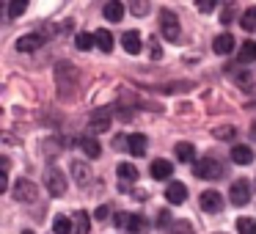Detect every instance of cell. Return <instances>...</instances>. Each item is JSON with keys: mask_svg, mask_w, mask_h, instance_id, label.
Returning <instances> with one entry per match:
<instances>
[{"mask_svg": "<svg viewBox=\"0 0 256 234\" xmlns=\"http://www.w3.org/2000/svg\"><path fill=\"white\" fill-rule=\"evenodd\" d=\"M149 56H152V61H157V58H162V47L157 44V42H152V47H149Z\"/></svg>", "mask_w": 256, "mask_h": 234, "instance_id": "4dcf8cb0", "label": "cell"}, {"mask_svg": "<svg viewBox=\"0 0 256 234\" xmlns=\"http://www.w3.org/2000/svg\"><path fill=\"white\" fill-rule=\"evenodd\" d=\"M110 118H113V113L108 110V108L94 110L88 118V132H108V130H110Z\"/></svg>", "mask_w": 256, "mask_h": 234, "instance_id": "277c9868", "label": "cell"}, {"mask_svg": "<svg viewBox=\"0 0 256 234\" xmlns=\"http://www.w3.org/2000/svg\"><path fill=\"white\" fill-rule=\"evenodd\" d=\"M25 8H28V3H25V0H14L12 6H8V17H20V14H25Z\"/></svg>", "mask_w": 256, "mask_h": 234, "instance_id": "83f0119b", "label": "cell"}, {"mask_svg": "<svg viewBox=\"0 0 256 234\" xmlns=\"http://www.w3.org/2000/svg\"><path fill=\"white\" fill-rule=\"evenodd\" d=\"M52 232L56 234H74V218L58 215L56 220H52Z\"/></svg>", "mask_w": 256, "mask_h": 234, "instance_id": "e0dca14e", "label": "cell"}, {"mask_svg": "<svg viewBox=\"0 0 256 234\" xmlns=\"http://www.w3.org/2000/svg\"><path fill=\"white\" fill-rule=\"evenodd\" d=\"M74 44H78V50H91V47H96V36L94 34H86V30H83V34H78V39H74Z\"/></svg>", "mask_w": 256, "mask_h": 234, "instance_id": "cb8c5ba5", "label": "cell"}, {"mask_svg": "<svg viewBox=\"0 0 256 234\" xmlns=\"http://www.w3.org/2000/svg\"><path fill=\"white\" fill-rule=\"evenodd\" d=\"M212 8H215V3H210V0H206V3H198V12H212Z\"/></svg>", "mask_w": 256, "mask_h": 234, "instance_id": "836d02e7", "label": "cell"}, {"mask_svg": "<svg viewBox=\"0 0 256 234\" xmlns=\"http://www.w3.org/2000/svg\"><path fill=\"white\" fill-rule=\"evenodd\" d=\"M102 14H105V20L108 22H118V20L124 17V6L118 3V0H110L105 8H102Z\"/></svg>", "mask_w": 256, "mask_h": 234, "instance_id": "ac0fdd59", "label": "cell"}, {"mask_svg": "<svg viewBox=\"0 0 256 234\" xmlns=\"http://www.w3.org/2000/svg\"><path fill=\"white\" fill-rule=\"evenodd\" d=\"M47 190H50V196H64L66 193V176H64L61 171H58V168H50V171H47Z\"/></svg>", "mask_w": 256, "mask_h": 234, "instance_id": "5b68a950", "label": "cell"}, {"mask_svg": "<svg viewBox=\"0 0 256 234\" xmlns=\"http://www.w3.org/2000/svg\"><path fill=\"white\" fill-rule=\"evenodd\" d=\"M122 44H124V50H127L130 56H138V52L144 50V44H140V34H138V30H127V34L122 36Z\"/></svg>", "mask_w": 256, "mask_h": 234, "instance_id": "8fae6325", "label": "cell"}, {"mask_svg": "<svg viewBox=\"0 0 256 234\" xmlns=\"http://www.w3.org/2000/svg\"><path fill=\"white\" fill-rule=\"evenodd\" d=\"M171 234H196L193 226H190L188 220H176V226L171 228Z\"/></svg>", "mask_w": 256, "mask_h": 234, "instance_id": "f546056e", "label": "cell"}, {"mask_svg": "<svg viewBox=\"0 0 256 234\" xmlns=\"http://www.w3.org/2000/svg\"><path fill=\"white\" fill-rule=\"evenodd\" d=\"M149 174L157 179V182H166V179L174 174V166H171L168 160H154V162L149 166Z\"/></svg>", "mask_w": 256, "mask_h": 234, "instance_id": "30bf717a", "label": "cell"}, {"mask_svg": "<svg viewBox=\"0 0 256 234\" xmlns=\"http://www.w3.org/2000/svg\"><path fill=\"white\" fill-rule=\"evenodd\" d=\"M256 61V42H242L240 47V64H254Z\"/></svg>", "mask_w": 256, "mask_h": 234, "instance_id": "603a6c76", "label": "cell"}, {"mask_svg": "<svg viewBox=\"0 0 256 234\" xmlns=\"http://www.w3.org/2000/svg\"><path fill=\"white\" fill-rule=\"evenodd\" d=\"M232 162H237V166H250V162H254V149H250V146H234Z\"/></svg>", "mask_w": 256, "mask_h": 234, "instance_id": "9a60e30c", "label": "cell"}, {"mask_svg": "<svg viewBox=\"0 0 256 234\" xmlns=\"http://www.w3.org/2000/svg\"><path fill=\"white\" fill-rule=\"evenodd\" d=\"M108 212H110V210H108V206H100V210H96L94 215H96V218H108Z\"/></svg>", "mask_w": 256, "mask_h": 234, "instance_id": "e575fe53", "label": "cell"}, {"mask_svg": "<svg viewBox=\"0 0 256 234\" xmlns=\"http://www.w3.org/2000/svg\"><path fill=\"white\" fill-rule=\"evenodd\" d=\"M228 198H232V204H234V206L248 204V201H250V182H248V179H237V182H232Z\"/></svg>", "mask_w": 256, "mask_h": 234, "instance_id": "3957f363", "label": "cell"}, {"mask_svg": "<svg viewBox=\"0 0 256 234\" xmlns=\"http://www.w3.org/2000/svg\"><path fill=\"white\" fill-rule=\"evenodd\" d=\"M14 198L17 201H22V204H30V201H36V193H39V190H36V184L34 182H28V179H20L17 184H14Z\"/></svg>", "mask_w": 256, "mask_h": 234, "instance_id": "8992f818", "label": "cell"}, {"mask_svg": "<svg viewBox=\"0 0 256 234\" xmlns=\"http://www.w3.org/2000/svg\"><path fill=\"white\" fill-rule=\"evenodd\" d=\"M198 201H201V210L204 212H220L223 210V198H220L218 190H204V193L198 196Z\"/></svg>", "mask_w": 256, "mask_h": 234, "instance_id": "52a82bcc", "label": "cell"}, {"mask_svg": "<svg viewBox=\"0 0 256 234\" xmlns=\"http://www.w3.org/2000/svg\"><path fill=\"white\" fill-rule=\"evenodd\" d=\"M240 25H242L245 30H256V8H245Z\"/></svg>", "mask_w": 256, "mask_h": 234, "instance_id": "d4e9b609", "label": "cell"}, {"mask_svg": "<svg viewBox=\"0 0 256 234\" xmlns=\"http://www.w3.org/2000/svg\"><path fill=\"white\" fill-rule=\"evenodd\" d=\"M80 149H83L86 154L91 157V160H96V157L102 154V146H100V140H96L94 135H86V138L80 140Z\"/></svg>", "mask_w": 256, "mask_h": 234, "instance_id": "2e32d148", "label": "cell"}, {"mask_svg": "<svg viewBox=\"0 0 256 234\" xmlns=\"http://www.w3.org/2000/svg\"><path fill=\"white\" fill-rule=\"evenodd\" d=\"M237 232L240 234H256V220H254V218H240V220H237Z\"/></svg>", "mask_w": 256, "mask_h": 234, "instance_id": "4316f807", "label": "cell"}, {"mask_svg": "<svg viewBox=\"0 0 256 234\" xmlns=\"http://www.w3.org/2000/svg\"><path fill=\"white\" fill-rule=\"evenodd\" d=\"M168 220H171V218H168V212H160V226H168Z\"/></svg>", "mask_w": 256, "mask_h": 234, "instance_id": "d590c367", "label": "cell"}, {"mask_svg": "<svg viewBox=\"0 0 256 234\" xmlns=\"http://www.w3.org/2000/svg\"><path fill=\"white\" fill-rule=\"evenodd\" d=\"M116 174L122 176V182H138V168L132 166V162H118V168H116Z\"/></svg>", "mask_w": 256, "mask_h": 234, "instance_id": "d6986e66", "label": "cell"}, {"mask_svg": "<svg viewBox=\"0 0 256 234\" xmlns=\"http://www.w3.org/2000/svg\"><path fill=\"white\" fill-rule=\"evenodd\" d=\"M132 12L135 14H146V12H149V6H146V3H132Z\"/></svg>", "mask_w": 256, "mask_h": 234, "instance_id": "d6a6232c", "label": "cell"}, {"mask_svg": "<svg viewBox=\"0 0 256 234\" xmlns=\"http://www.w3.org/2000/svg\"><path fill=\"white\" fill-rule=\"evenodd\" d=\"M166 198H168V204H184V198H188V188H184L182 182H168V188H166Z\"/></svg>", "mask_w": 256, "mask_h": 234, "instance_id": "ba28073f", "label": "cell"}, {"mask_svg": "<svg viewBox=\"0 0 256 234\" xmlns=\"http://www.w3.org/2000/svg\"><path fill=\"white\" fill-rule=\"evenodd\" d=\"M160 30H162V36H166L168 42H176V39H179V34H182L176 14L168 12V8H166V12H160Z\"/></svg>", "mask_w": 256, "mask_h": 234, "instance_id": "7a4b0ae2", "label": "cell"}, {"mask_svg": "<svg viewBox=\"0 0 256 234\" xmlns=\"http://www.w3.org/2000/svg\"><path fill=\"white\" fill-rule=\"evenodd\" d=\"M196 176L198 179H220L223 176V166L218 160H212V157H204V160H198L193 166Z\"/></svg>", "mask_w": 256, "mask_h": 234, "instance_id": "6da1fadb", "label": "cell"}, {"mask_svg": "<svg viewBox=\"0 0 256 234\" xmlns=\"http://www.w3.org/2000/svg\"><path fill=\"white\" fill-rule=\"evenodd\" d=\"M212 50H215L218 56H228V52L234 50V36H232V34L215 36V42H212Z\"/></svg>", "mask_w": 256, "mask_h": 234, "instance_id": "4fadbf2b", "label": "cell"}, {"mask_svg": "<svg viewBox=\"0 0 256 234\" xmlns=\"http://www.w3.org/2000/svg\"><path fill=\"white\" fill-rule=\"evenodd\" d=\"M127 220H130L127 212H116V220H113V223H116L118 228H127Z\"/></svg>", "mask_w": 256, "mask_h": 234, "instance_id": "1f68e13d", "label": "cell"}, {"mask_svg": "<svg viewBox=\"0 0 256 234\" xmlns=\"http://www.w3.org/2000/svg\"><path fill=\"white\" fill-rule=\"evenodd\" d=\"M94 36H96V47H100L102 52H110L113 50V34L108 28H100Z\"/></svg>", "mask_w": 256, "mask_h": 234, "instance_id": "ffe728a7", "label": "cell"}, {"mask_svg": "<svg viewBox=\"0 0 256 234\" xmlns=\"http://www.w3.org/2000/svg\"><path fill=\"white\" fill-rule=\"evenodd\" d=\"M91 218H88V212H74V234H88L91 232Z\"/></svg>", "mask_w": 256, "mask_h": 234, "instance_id": "7402d4cb", "label": "cell"}, {"mask_svg": "<svg viewBox=\"0 0 256 234\" xmlns=\"http://www.w3.org/2000/svg\"><path fill=\"white\" fill-rule=\"evenodd\" d=\"M146 135H140V132H132L130 135V140H127V146H130V154L132 157H144L146 154Z\"/></svg>", "mask_w": 256, "mask_h": 234, "instance_id": "5bb4252c", "label": "cell"}, {"mask_svg": "<svg viewBox=\"0 0 256 234\" xmlns=\"http://www.w3.org/2000/svg\"><path fill=\"white\" fill-rule=\"evenodd\" d=\"M44 44V36L42 34H28V36H20L17 39V50L20 52H34Z\"/></svg>", "mask_w": 256, "mask_h": 234, "instance_id": "9c48e42d", "label": "cell"}, {"mask_svg": "<svg viewBox=\"0 0 256 234\" xmlns=\"http://www.w3.org/2000/svg\"><path fill=\"white\" fill-rule=\"evenodd\" d=\"M140 228H144V218L140 215H130V220H127V232H140Z\"/></svg>", "mask_w": 256, "mask_h": 234, "instance_id": "f1b7e54d", "label": "cell"}, {"mask_svg": "<svg viewBox=\"0 0 256 234\" xmlns=\"http://www.w3.org/2000/svg\"><path fill=\"white\" fill-rule=\"evenodd\" d=\"M72 176H74V182H78L80 188H88L94 174L88 171V166H86V162H72Z\"/></svg>", "mask_w": 256, "mask_h": 234, "instance_id": "7c38bea8", "label": "cell"}, {"mask_svg": "<svg viewBox=\"0 0 256 234\" xmlns=\"http://www.w3.org/2000/svg\"><path fill=\"white\" fill-rule=\"evenodd\" d=\"M22 234H34V232H22Z\"/></svg>", "mask_w": 256, "mask_h": 234, "instance_id": "8d00e7d4", "label": "cell"}, {"mask_svg": "<svg viewBox=\"0 0 256 234\" xmlns=\"http://www.w3.org/2000/svg\"><path fill=\"white\" fill-rule=\"evenodd\" d=\"M174 154H176V160H179V162H190V160H193V154H196V149H193V144L182 140V144H176Z\"/></svg>", "mask_w": 256, "mask_h": 234, "instance_id": "44dd1931", "label": "cell"}, {"mask_svg": "<svg viewBox=\"0 0 256 234\" xmlns=\"http://www.w3.org/2000/svg\"><path fill=\"white\" fill-rule=\"evenodd\" d=\"M234 132H237V130H234L232 124H223V127H215V130H212V135H215L218 140H232Z\"/></svg>", "mask_w": 256, "mask_h": 234, "instance_id": "484cf974", "label": "cell"}]
</instances>
